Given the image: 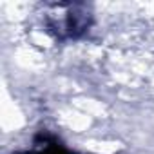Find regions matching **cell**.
Segmentation results:
<instances>
[{"label": "cell", "instance_id": "obj_1", "mask_svg": "<svg viewBox=\"0 0 154 154\" xmlns=\"http://www.w3.org/2000/svg\"><path fill=\"white\" fill-rule=\"evenodd\" d=\"M93 24V15L84 4H63L53 6V11L45 17L47 29L56 38H78L85 31H89Z\"/></svg>", "mask_w": 154, "mask_h": 154}]
</instances>
